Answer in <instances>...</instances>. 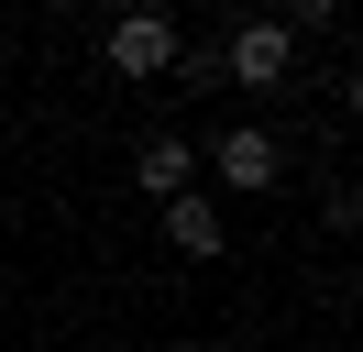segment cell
<instances>
[{
  "label": "cell",
  "instance_id": "1",
  "mask_svg": "<svg viewBox=\"0 0 363 352\" xmlns=\"http://www.w3.org/2000/svg\"><path fill=\"white\" fill-rule=\"evenodd\" d=\"M209 176H220L231 198H275L286 187V143H275L264 121H231L220 143H209Z\"/></svg>",
  "mask_w": 363,
  "mask_h": 352
},
{
  "label": "cell",
  "instance_id": "2",
  "mask_svg": "<svg viewBox=\"0 0 363 352\" xmlns=\"http://www.w3.org/2000/svg\"><path fill=\"white\" fill-rule=\"evenodd\" d=\"M99 55H111V77H165V66L187 55V33H177V11H121L111 33H99Z\"/></svg>",
  "mask_w": 363,
  "mask_h": 352
},
{
  "label": "cell",
  "instance_id": "3",
  "mask_svg": "<svg viewBox=\"0 0 363 352\" xmlns=\"http://www.w3.org/2000/svg\"><path fill=\"white\" fill-rule=\"evenodd\" d=\"M220 77H231V88H286V77H297V44H286V22H231V44H220Z\"/></svg>",
  "mask_w": 363,
  "mask_h": 352
},
{
  "label": "cell",
  "instance_id": "4",
  "mask_svg": "<svg viewBox=\"0 0 363 352\" xmlns=\"http://www.w3.org/2000/svg\"><path fill=\"white\" fill-rule=\"evenodd\" d=\"M133 187L155 198V209L187 198V187H199V143H187V132H143V143H133Z\"/></svg>",
  "mask_w": 363,
  "mask_h": 352
},
{
  "label": "cell",
  "instance_id": "5",
  "mask_svg": "<svg viewBox=\"0 0 363 352\" xmlns=\"http://www.w3.org/2000/svg\"><path fill=\"white\" fill-rule=\"evenodd\" d=\"M165 242H177L187 264H220V253H231V220H220V198H209V187L165 198Z\"/></svg>",
  "mask_w": 363,
  "mask_h": 352
},
{
  "label": "cell",
  "instance_id": "6",
  "mask_svg": "<svg viewBox=\"0 0 363 352\" xmlns=\"http://www.w3.org/2000/svg\"><path fill=\"white\" fill-rule=\"evenodd\" d=\"M209 352H242V341H209Z\"/></svg>",
  "mask_w": 363,
  "mask_h": 352
}]
</instances>
